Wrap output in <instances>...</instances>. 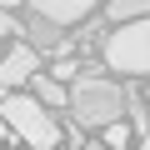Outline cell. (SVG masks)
<instances>
[{
	"mask_svg": "<svg viewBox=\"0 0 150 150\" xmlns=\"http://www.w3.org/2000/svg\"><path fill=\"white\" fill-rule=\"evenodd\" d=\"M140 15H150V0H110V10H105V20H140Z\"/></svg>",
	"mask_w": 150,
	"mask_h": 150,
	"instance_id": "8",
	"label": "cell"
},
{
	"mask_svg": "<svg viewBox=\"0 0 150 150\" xmlns=\"http://www.w3.org/2000/svg\"><path fill=\"white\" fill-rule=\"evenodd\" d=\"M125 120H130V115H125ZM125 120H110V125H105V140H110V145H125V140H130V125H125Z\"/></svg>",
	"mask_w": 150,
	"mask_h": 150,
	"instance_id": "10",
	"label": "cell"
},
{
	"mask_svg": "<svg viewBox=\"0 0 150 150\" xmlns=\"http://www.w3.org/2000/svg\"><path fill=\"white\" fill-rule=\"evenodd\" d=\"M0 115H5L10 135H20V140H30V145H60V125L50 120V105H45L35 90H30V95L5 90V100H0Z\"/></svg>",
	"mask_w": 150,
	"mask_h": 150,
	"instance_id": "2",
	"label": "cell"
},
{
	"mask_svg": "<svg viewBox=\"0 0 150 150\" xmlns=\"http://www.w3.org/2000/svg\"><path fill=\"white\" fill-rule=\"evenodd\" d=\"M125 105H130V90L120 80H110V75L80 70L70 80V115L90 130H105L110 120H125Z\"/></svg>",
	"mask_w": 150,
	"mask_h": 150,
	"instance_id": "1",
	"label": "cell"
},
{
	"mask_svg": "<svg viewBox=\"0 0 150 150\" xmlns=\"http://www.w3.org/2000/svg\"><path fill=\"white\" fill-rule=\"evenodd\" d=\"M65 25L60 20H50V15H40V10H30V20H25V40L35 45V50H65V35H60Z\"/></svg>",
	"mask_w": 150,
	"mask_h": 150,
	"instance_id": "5",
	"label": "cell"
},
{
	"mask_svg": "<svg viewBox=\"0 0 150 150\" xmlns=\"http://www.w3.org/2000/svg\"><path fill=\"white\" fill-rule=\"evenodd\" d=\"M0 30H5V35H10V40H15V35H25V25H20V20H15V15H10V10H5V20H0Z\"/></svg>",
	"mask_w": 150,
	"mask_h": 150,
	"instance_id": "11",
	"label": "cell"
},
{
	"mask_svg": "<svg viewBox=\"0 0 150 150\" xmlns=\"http://www.w3.org/2000/svg\"><path fill=\"white\" fill-rule=\"evenodd\" d=\"M100 55H105V65L120 70V75H150V15L120 20V25L105 35Z\"/></svg>",
	"mask_w": 150,
	"mask_h": 150,
	"instance_id": "3",
	"label": "cell"
},
{
	"mask_svg": "<svg viewBox=\"0 0 150 150\" xmlns=\"http://www.w3.org/2000/svg\"><path fill=\"white\" fill-rule=\"evenodd\" d=\"M30 90H35V95H40V100H45L50 110H65V105H70V85L60 80V75H55V70H50V75L40 70V75H35V80H30Z\"/></svg>",
	"mask_w": 150,
	"mask_h": 150,
	"instance_id": "7",
	"label": "cell"
},
{
	"mask_svg": "<svg viewBox=\"0 0 150 150\" xmlns=\"http://www.w3.org/2000/svg\"><path fill=\"white\" fill-rule=\"evenodd\" d=\"M95 5H100V0H30V10H40V15H50V20H60V25L85 20Z\"/></svg>",
	"mask_w": 150,
	"mask_h": 150,
	"instance_id": "6",
	"label": "cell"
},
{
	"mask_svg": "<svg viewBox=\"0 0 150 150\" xmlns=\"http://www.w3.org/2000/svg\"><path fill=\"white\" fill-rule=\"evenodd\" d=\"M40 75V50L25 40V45H15L10 55H5V70H0V85L5 90H20V85H30Z\"/></svg>",
	"mask_w": 150,
	"mask_h": 150,
	"instance_id": "4",
	"label": "cell"
},
{
	"mask_svg": "<svg viewBox=\"0 0 150 150\" xmlns=\"http://www.w3.org/2000/svg\"><path fill=\"white\" fill-rule=\"evenodd\" d=\"M125 115H130V125H135V130H140V135H145V130H150V120H145V100H140V95H135V90H130V105H125Z\"/></svg>",
	"mask_w": 150,
	"mask_h": 150,
	"instance_id": "9",
	"label": "cell"
}]
</instances>
